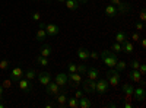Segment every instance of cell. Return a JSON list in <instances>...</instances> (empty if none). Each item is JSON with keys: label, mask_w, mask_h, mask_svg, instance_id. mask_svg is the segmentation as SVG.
<instances>
[{"label": "cell", "mask_w": 146, "mask_h": 108, "mask_svg": "<svg viewBox=\"0 0 146 108\" xmlns=\"http://www.w3.org/2000/svg\"><path fill=\"white\" fill-rule=\"evenodd\" d=\"M139 21H140V22H145V21H146V10H145V9H142V10H140Z\"/></svg>", "instance_id": "obj_37"}, {"label": "cell", "mask_w": 146, "mask_h": 108, "mask_svg": "<svg viewBox=\"0 0 146 108\" xmlns=\"http://www.w3.org/2000/svg\"><path fill=\"white\" fill-rule=\"evenodd\" d=\"M82 95H83V91H82V89H78V88H76V92H75V97H76V98L79 99V98L82 97Z\"/></svg>", "instance_id": "obj_42"}, {"label": "cell", "mask_w": 146, "mask_h": 108, "mask_svg": "<svg viewBox=\"0 0 146 108\" xmlns=\"http://www.w3.org/2000/svg\"><path fill=\"white\" fill-rule=\"evenodd\" d=\"M34 2H41V0H34Z\"/></svg>", "instance_id": "obj_51"}, {"label": "cell", "mask_w": 146, "mask_h": 108, "mask_svg": "<svg viewBox=\"0 0 146 108\" xmlns=\"http://www.w3.org/2000/svg\"><path fill=\"white\" fill-rule=\"evenodd\" d=\"M133 89H135V86H133L131 83H124L123 85V92L126 95L124 101H131L133 99Z\"/></svg>", "instance_id": "obj_14"}, {"label": "cell", "mask_w": 146, "mask_h": 108, "mask_svg": "<svg viewBox=\"0 0 146 108\" xmlns=\"http://www.w3.org/2000/svg\"><path fill=\"white\" fill-rule=\"evenodd\" d=\"M21 78H23V70L19 66H16V67H13L10 70V79L13 82H18Z\"/></svg>", "instance_id": "obj_13"}, {"label": "cell", "mask_w": 146, "mask_h": 108, "mask_svg": "<svg viewBox=\"0 0 146 108\" xmlns=\"http://www.w3.org/2000/svg\"><path fill=\"white\" fill-rule=\"evenodd\" d=\"M56 102L58 108H66L67 107V91L66 88H60V92L56 95Z\"/></svg>", "instance_id": "obj_3"}, {"label": "cell", "mask_w": 146, "mask_h": 108, "mask_svg": "<svg viewBox=\"0 0 146 108\" xmlns=\"http://www.w3.org/2000/svg\"><path fill=\"white\" fill-rule=\"evenodd\" d=\"M56 107V102H47L45 104V108H54Z\"/></svg>", "instance_id": "obj_44"}, {"label": "cell", "mask_w": 146, "mask_h": 108, "mask_svg": "<svg viewBox=\"0 0 146 108\" xmlns=\"http://www.w3.org/2000/svg\"><path fill=\"white\" fill-rule=\"evenodd\" d=\"M31 19H32V21H38V22H40V21H41V13H40V12H34V13L31 15Z\"/></svg>", "instance_id": "obj_34"}, {"label": "cell", "mask_w": 146, "mask_h": 108, "mask_svg": "<svg viewBox=\"0 0 146 108\" xmlns=\"http://www.w3.org/2000/svg\"><path fill=\"white\" fill-rule=\"evenodd\" d=\"M80 86H82V91L83 92H86V93H95V86H96V80H92V79H85L82 80L80 83Z\"/></svg>", "instance_id": "obj_6"}, {"label": "cell", "mask_w": 146, "mask_h": 108, "mask_svg": "<svg viewBox=\"0 0 146 108\" xmlns=\"http://www.w3.org/2000/svg\"><path fill=\"white\" fill-rule=\"evenodd\" d=\"M3 89H5V88L0 85V99H2V97H3Z\"/></svg>", "instance_id": "obj_47"}, {"label": "cell", "mask_w": 146, "mask_h": 108, "mask_svg": "<svg viewBox=\"0 0 146 108\" xmlns=\"http://www.w3.org/2000/svg\"><path fill=\"white\" fill-rule=\"evenodd\" d=\"M131 40L135 41V42H139V40H140V35H139V32H133V34H131Z\"/></svg>", "instance_id": "obj_39"}, {"label": "cell", "mask_w": 146, "mask_h": 108, "mask_svg": "<svg viewBox=\"0 0 146 108\" xmlns=\"http://www.w3.org/2000/svg\"><path fill=\"white\" fill-rule=\"evenodd\" d=\"M104 13H105L107 18L111 19V18H115V16H117L118 12H117V7H115L114 5H107L105 9H104Z\"/></svg>", "instance_id": "obj_15"}, {"label": "cell", "mask_w": 146, "mask_h": 108, "mask_svg": "<svg viewBox=\"0 0 146 108\" xmlns=\"http://www.w3.org/2000/svg\"><path fill=\"white\" fill-rule=\"evenodd\" d=\"M45 38H47L45 28H38V31H36V34H35V40L38 41V42H44Z\"/></svg>", "instance_id": "obj_23"}, {"label": "cell", "mask_w": 146, "mask_h": 108, "mask_svg": "<svg viewBox=\"0 0 146 108\" xmlns=\"http://www.w3.org/2000/svg\"><path fill=\"white\" fill-rule=\"evenodd\" d=\"M139 64H140V62H139V60H131V62H130V66H131V69H139Z\"/></svg>", "instance_id": "obj_38"}, {"label": "cell", "mask_w": 146, "mask_h": 108, "mask_svg": "<svg viewBox=\"0 0 146 108\" xmlns=\"http://www.w3.org/2000/svg\"><path fill=\"white\" fill-rule=\"evenodd\" d=\"M57 2H58V3H64V0H57Z\"/></svg>", "instance_id": "obj_50"}, {"label": "cell", "mask_w": 146, "mask_h": 108, "mask_svg": "<svg viewBox=\"0 0 146 108\" xmlns=\"http://www.w3.org/2000/svg\"><path fill=\"white\" fill-rule=\"evenodd\" d=\"M139 41H140V45H142V48H145V47H146V40H145V38H140Z\"/></svg>", "instance_id": "obj_45"}, {"label": "cell", "mask_w": 146, "mask_h": 108, "mask_svg": "<svg viewBox=\"0 0 146 108\" xmlns=\"http://www.w3.org/2000/svg\"><path fill=\"white\" fill-rule=\"evenodd\" d=\"M117 42H123V41H126L127 40V32H124V31H118L117 34H115V38H114Z\"/></svg>", "instance_id": "obj_28"}, {"label": "cell", "mask_w": 146, "mask_h": 108, "mask_svg": "<svg viewBox=\"0 0 146 108\" xmlns=\"http://www.w3.org/2000/svg\"><path fill=\"white\" fill-rule=\"evenodd\" d=\"M9 66H10V63H9V60H6V58H3L2 62H0V70H7Z\"/></svg>", "instance_id": "obj_32"}, {"label": "cell", "mask_w": 146, "mask_h": 108, "mask_svg": "<svg viewBox=\"0 0 146 108\" xmlns=\"http://www.w3.org/2000/svg\"><path fill=\"white\" fill-rule=\"evenodd\" d=\"M127 78L131 80V82H139L140 80V78H142V75L139 73V70L137 69H131L130 72H129V73H127Z\"/></svg>", "instance_id": "obj_21"}, {"label": "cell", "mask_w": 146, "mask_h": 108, "mask_svg": "<svg viewBox=\"0 0 146 108\" xmlns=\"http://www.w3.org/2000/svg\"><path fill=\"white\" fill-rule=\"evenodd\" d=\"M45 92L47 95H51V97H56V95L60 92V86L56 82H50L48 85H45Z\"/></svg>", "instance_id": "obj_12"}, {"label": "cell", "mask_w": 146, "mask_h": 108, "mask_svg": "<svg viewBox=\"0 0 146 108\" xmlns=\"http://www.w3.org/2000/svg\"><path fill=\"white\" fill-rule=\"evenodd\" d=\"M145 98H146V91L143 86H137L133 89V99L142 102V101H145Z\"/></svg>", "instance_id": "obj_10"}, {"label": "cell", "mask_w": 146, "mask_h": 108, "mask_svg": "<svg viewBox=\"0 0 146 108\" xmlns=\"http://www.w3.org/2000/svg\"><path fill=\"white\" fill-rule=\"evenodd\" d=\"M64 5H66V7L69 10L76 12L79 9V6H80V2H79V0H64Z\"/></svg>", "instance_id": "obj_18"}, {"label": "cell", "mask_w": 146, "mask_h": 108, "mask_svg": "<svg viewBox=\"0 0 146 108\" xmlns=\"http://www.w3.org/2000/svg\"><path fill=\"white\" fill-rule=\"evenodd\" d=\"M45 32H47V37L54 38L56 35L60 32V28H58V25H56V23H47L45 25Z\"/></svg>", "instance_id": "obj_11"}, {"label": "cell", "mask_w": 146, "mask_h": 108, "mask_svg": "<svg viewBox=\"0 0 146 108\" xmlns=\"http://www.w3.org/2000/svg\"><path fill=\"white\" fill-rule=\"evenodd\" d=\"M121 3V0H111V5H114V6H118Z\"/></svg>", "instance_id": "obj_46"}, {"label": "cell", "mask_w": 146, "mask_h": 108, "mask_svg": "<svg viewBox=\"0 0 146 108\" xmlns=\"http://www.w3.org/2000/svg\"><path fill=\"white\" fill-rule=\"evenodd\" d=\"M35 62L38 63L40 66H42V67H48L50 66V62H48V57H42V56H38L35 58Z\"/></svg>", "instance_id": "obj_26"}, {"label": "cell", "mask_w": 146, "mask_h": 108, "mask_svg": "<svg viewBox=\"0 0 146 108\" xmlns=\"http://www.w3.org/2000/svg\"><path fill=\"white\" fill-rule=\"evenodd\" d=\"M23 78L32 82V80H34V79L36 78V72H35L34 69H28L27 72H23Z\"/></svg>", "instance_id": "obj_25"}, {"label": "cell", "mask_w": 146, "mask_h": 108, "mask_svg": "<svg viewBox=\"0 0 146 108\" xmlns=\"http://www.w3.org/2000/svg\"><path fill=\"white\" fill-rule=\"evenodd\" d=\"M67 107L70 108H78L79 107V99L76 97H67Z\"/></svg>", "instance_id": "obj_27"}, {"label": "cell", "mask_w": 146, "mask_h": 108, "mask_svg": "<svg viewBox=\"0 0 146 108\" xmlns=\"http://www.w3.org/2000/svg\"><path fill=\"white\" fill-rule=\"evenodd\" d=\"M110 83L107 82V79H102V78H98L96 79V86H95V92L100 93V95H104L110 91Z\"/></svg>", "instance_id": "obj_4"}, {"label": "cell", "mask_w": 146, "mask_h": 108, "mask_svg": "<svg viewBox=\"0 0 146 108\" xmlns=\"http://www.w3.org/2000/svg\"><path fill=\"white\" fill-rule=\"evenodd\" d=\"M88 76V79H92V80H96L100 78V72L98 69H95V67H88L86 69V73H85Z\"/></svg>", "instance_id": "obj_20"}, {"label": "cell", "mask_w": 146, "mask_h": 108, "mask_svg": "<svg viewBox=\"0 0 146 108\" xmlns=\"http://www.w3.org/2000/svg\"><path fill=\"white\" fill-rule=\"evenodd\" d=\"M6 107V104L5 102H2V101H0V108H5Z\"/></svg>", "instance_id": "obj_48"}, {"label": "cell", "mask_w": 146, "mask_h": 108, "mask_svg": "<svg viewBox=\"0 0 146 108\" xmlns=\"http://www.w3.org/2000/svg\"><path fill=\"white\" fill-rule=\"evenodd\" d=\"M100 57L102 58V63L110 69V67H114L115 63L118 62V58H117V53L111 51V50H102L100 53Z\"/></svg>", "instance_id": "obj_1"}, {"label": "cell", "mask_w": 146, "mask_h": 108, "mask_svg": "<svg viewBox=\"0 0 146 108\" xmlns=\"http://www.w3.org/2000/svg\"><path fill=\"white\" fill-rule=\"evenodd\" d=\"M76 54H78V57L82 60L83 63H86L88 60H89V50L83 48V47H79V48H78V51H76Z\"/></svg>", "instance_id": "obj_16"}, {"label": "cell", "mask_w": 146, "mask_h": 108, "mask_svg": "<svg viewBox=\"0 0 146 108\" xmlns=\"http://www.w3.org/2000/svg\"><path fill=\"white\" fill-rule=\"evenodd\" d=\"M137 70H139V73H140L142 76H145V75H146V66H145V64H142V63H140Z\"/></svg>", "instance_id": "obj_36"}, {"label": "cell", "mask_w": 146, "mask_h": 108, "mask_svg": "<svg viewBox=\"0 0 146 108\" xmlns=\"http://www.w3.org/2000/svg\"><path fill=\"white\" fill-rule=\"evenodd\" d=\"M76 66H78V64L69 62V63H67V70H69V73H73V72H76Z\"/></svg>", "instance_id": "obj_33"}, {"label": "cell", "mask_w": 146, "mask_h": 108, "mask_svg": "<svg viewBox=\"0 0 146 108\" xmlns=\"http://www.w3.org/2000/svg\"><path fill=\"white\" fill-rule=\"evenodd\" d=\"M117 7V12L118 13H129V12L131 10V5L129 3V2H121L118 6H115Z\"/></svg>", "instance_id": "obj_19"}, {"label": "cell", "mask_w": 146, "mask_h": 108, "mask_svg": "<svg viewBox=\"0 0 146 108\" xmlns=\"http://www.w3.org/2000/svg\"><path fill=\"white\" fill-rule=\"evenodd\" d=\"M121 51H123V53H127V54H131L133 51H135V45L131 44V41L126 40V41L121 42Z\"/></svg>", "instance_id": "obj_17"}, {"label": "cell", "mask_w": 146, "mask_h": 108, "mask_svg": "<svg viewBox=\"0 0 146 108\" xmlns=\"http://www.w3.org/2000/svg\"><path fill=\"white\" fill-rule=\"evenodd\" d=\"M126 67H127V63L123 62V60H118V62L115 63V66H114V69H115L117 72H120V73H121V72H124Z\"/></svg>", "instance_id": "obj_29"}, {"label": "cell", "mask_w": 146, "mask_h": 108, "mask_svg": "<svg viewBox=\"0 0 146 108\" xmlns=\"http://www.w3.org/2000/svg\"><path fill=\"white\" fill-rule=\"evenodd\" d=\"M54 82L60 88H67L69 85V79H67V73H57L54 78Z\"/></svg>", "instance_id": "obj_9"}, {"label": "cell", "mask_w": 146, "mask_h": 108, "mask_svg": "<svg viewBox=\"0 0 146 108\" xmlns=\"http://www.w3.org/2000/svg\"><path fill=\"white\" fill-rule=\"evenodd\" d=\"M0 22H2V16H0Z\"/></svg>", "instance_id": "obj_52"}, {"label": "cell", "mask_w": 146, "mask_h": 108, "mask_svg": "<svg viewBox=\"0 0 146 108\" xmlns=\"http://www.w3.org/2000/svg\"><path fill=\"white\" fill-rule=\"evenodd\" d=\"M67 79H69V85L72 88H79L82 83V75L78 72H73V73H67Z\"/></svg>", "instance_id": "obj_5"}, {"label": "cell", "mask_w": 146, "mask_h": 108, "mask_svg": "<svg viewBox=\"0 0 146 108\" xmlns=\"http://www.w3.org/2000/svg\"><path fill=\"white\" fill-rule=\"evenodd\" d=\"M135 27H136V29H137V31H142V29L145 28V25H143V22H140V21H136V23H135Z\"/></svg>", "instance_id": "obj_40"}, {"label": "cell", "mask_w": 146, "mask_h": 108, "mask_svg": "<svg viewBox=\"0 0 146 108\" xmlns=\"http://www.w3.org/2000/svg\"><path fill=\"white\" fill-rule=\"evenodd\" d=\"M105 79L107 82L110 83V86H118V83H120V79H121V75H120V72H117L114 67H110L107 70V73H105Z\"/></svg>", "instance_id": "obj_2"}, {"label": "cell", "mask_w": 146, "mask_h": 108, "mask_svg": "<svg viewBox=\"0 0 146 108\" xmlns=\"http://www.w3.org/2000/svg\"><path fill=\"white\" fill-rule=\"evenodd\" d=\"M123 107H124V108H133V104H131L130 101H124V102H123Z\"/></svg>", "instance_id": "obj_43"}, {"label": "cell", "mask_w": 146, "mask_h": 108, "mask_svg": "<svg viewBox=\"0 0 146 108\" xmlns=\"http://www.w3.org/2000/svg\"><path fill=\"white\" fill-rule=\"evenodd\" d=\"M18 86H19V89H21L23 93H29V92L32 91V82L28 80V79H25V78H21V79L18 80Z\"/></svg>", "instance_id": "obj_7"}, {"label": "cell", "mask_w": 146, "mask_h": 108, "mask_svg": "<svg viewBox=\"0 0 146 108\" xmlns=\"http://www.w3.org/2000/svg\"><path fill=\"white\" fill-rule=\"evenodd\" d=\"M53 54V48L48 44H44V45H41V48H40V56H42V57H50Z\"/></svg>", "instance_id": "obj_22"}, {"label": "cell", "mask_w": 146, "mask_h": 108, "mask_svg": "<svg viewBox=\"0 0 146 108\" xmlns=\"http://www.w3.org/2000/svg\"><path fill=\"white\" fill-rule=\"evenodd\" d=\"M86 64H85V63H82V64H79V66H76V72H78V73H80V75H85V73H86Z\"/></svg>", "instance_id": "obj_31"}, {"label": "cell", "mask_w": 146, "mask_h": 108, "mask_svg": "<svg viewBox=\"0 0 146 108\" xmlns=\"http://www.w3.org/2000/svg\"><path fill=\"white\" fill-rule=\"evenodd\" d=\"M111 51H114V53H121V44L117 42V41H114V42L111 44Z\"/></svg>", "instance_id": "obj_30"}, {"label": "cell", "mask_w": 146, "mask_h": 108, "mask_svg": "<svg viewBox=\"0 0 146 108\" xmlns=\"http://www.w3.org/2000/svg\"><path fill=\"white\" fill-rule=\"evenodd\" d=\"M36 78H38V82H40V85H42V86H45V85H48V83L51 82V79H53V75L50 73V72H40V73H36Z\"/></svg>", "instance_id": "obj_8"}, {"label": "cell", "mask_w": 146, "mask_h": 108, "mask_svg": "<svg viewBox=\"0 0 146 108\" xmlns=\"http://www.w3.org/2000/svg\"><path fill=\"white\" fill-rule=\"evenodd\" d=\"M89 58L98 60V58H100V53H98V51H89Z\"/></svg>", "instance_id": "obj_35"}, {"label": "cell", "mask_w": 146, "mask_h": 108, "mask_svg": "<svg viewBox=\"0 0 146 108\" xmlns=\"http://www.w3.org/2000/svg\"><path fill=\"white\" fill-rule=\"evenodd\" d=\"M79 108H91V99L88 97H82L79 98Z\"/></svg>", "instance_id": "obj_24"}, {"label": "cell", "mask_w": 146, "mask_h": 108, "mask_svg": "<svg viewBox=\"0 0 146 108\" xmlns=\"http://www.w3.org/2000/svg\"><path fill=\"white\" fill-rule=\"evenodd\" d=\"M79 2H80V3H86V2H88V0H79Z\"/></svg>", "instance_id": "obj_49"}, {"label": "cell", "mask_w": 146, "mask_h": 108, "mask_svg": "<svg viewBox=\"0 0 146 108\" xmlns=\"http://www.w3.org/2000/svg\"><path fill=\"white\" fill-rule=\"evenodd\" d=\"M2 86H3V88H10V86H12V82H10L9 79H6V80L2 83Z\"/></svg>", "instance_id": "obj_41"}]
</instances>
